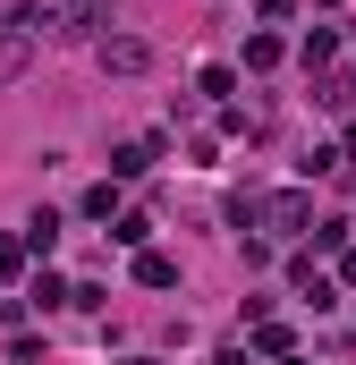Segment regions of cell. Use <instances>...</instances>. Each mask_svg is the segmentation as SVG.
<instances>
[{
    "label": "cell",
    "mask_w": 356,
    "mask_h": 365,
    "mask_svg": "<svg viewBox=\"0 0 356 365\" xmlns=\"http://www.w3.org/2000/svg\"><path fill=\"white\" fill-rule=\"evenodd\" d=\"M255 221H263L271 238H305V230H314V195H305V187H280V195L255 204Z\"/></svg>",
    "instance_id": "obj_1"
},
{
    "label": "cell",
    "mask_w": 356,
    "mask_h": 365,
    "mask_svg": "<svg viewBox=\"0 0 356 365\" xmlns=\"http://www.w3.org/2000/svg\"><path fill=\"white\" fill-rule=\"evenodd\" d=\"M93 60H102L110 77H145V60H153V51H145L136 34H102V43H93Z\"/></svg>",
    "instance_id": "obj_2"
},
{
    "label": "cell",
    "mask_w": 356,
    "mask_h": 365,
    "mask_svg": "<svg viewBox=\"0 0 356 365\" xmlns=\"http://www.w3.org/2000/svg\"><path fill=\"white\" fill-rule=\"evenodd\" d=\"M153 162H162V136H136V145H119V153H110V179H145Z\"/></svg>",
    "instance_id": "obj_3"
},
{
    "label": "cell",
    "mask_w": 356,
    "mask_h": 365,
    "mask_svg": "<svg viewBox=\"0 0 356 365\" xmlns=\"http://www.w3.org/2000/svg\"><path fill=\"white\" fill-rule=\"evenodd\" d=\"M17 238H26V255H51V247H60V212L43 204V212H34V221L17 230Z\"/></svg>",
    "instance_id": "obj_4"
},
{
    "label": "cell",
    "mask_w": 356,
    "mask_h": 365,
    "mask_svg": "<svg viewBox=\"0 0 356 365\" xmlns=\"http://www.w3.org/2000/svg\"><path fill=\"white\" fill-rule=\"evenodd\" d=\"M136 280H145V289H178V264L162 247H145V255H136Z\"/></svg>",
    "instance_id": "obj_5"
},
{
    "label": "cell",
    "mask_w": 356,
    "mask_h": 365,
    "mask_svg": "<svg viewBox=\"0 0 356 365\" xmlns=\"http://www.w3.org/2000/svg\"><path fill=\"white\" fill-rule=\"evenodd\" d=\"M85 221H119V179H102V187H85V204H77Z\"/></svg>",
    "instance_id": "obj_6"
},
{
    "label": "cell",
    "mask_w": 356,
    "mask_h": 365,
    "mask_svg": "<svg viewBox=\"0 0 356 365\" xmlns=\"http://www.w3.org/2000/svg\"><path fill=\"white\" fill-rule=\"evenodd\" d=\"M280 60H288V43H280V34H255V43H246V68H255V77L280 68Z\"/></svg>",
    "instance_id": "obj_7"
},
{
    "label": "cell",
    "mask_w": 356,
    "mask_h": 365,
    "mask_svg": "<svg viewBox=\"0 0 356 365\" xmlns=\"http://www.w3.org/2000/svg\"><path fill=\"white\" fill-rule=\"evenodd\" d=\"M314 102H323V110H356V77H323Z\"/></svg>",
    "instance_id": "obj_8"
},
{
    "label": "cell",
    "mask_w": 356,
    "mask_h": 365,
    "mask_svg": "<svg viewBox=\"0 0 356 365\" xmlns=\"http://www.w3.org/2000/svg\"><path fill=\"white\" fill-rule=\"evenodd\" d=\"M110 238H119V247H136V255H145V238H153V221H145V212H119V221H110Z\"/></svg>",
    "instance_id": "obj_9"
},
{
    "label": "cell",
    "mask_w": 356,
    "mask_h": 365,
    "mask_svg": "<svg viewBox=\"0 0 356 365\" xmlns=\"http://www.w3.org/2000/svg\"><path fill=\"white\" fill-rule=\"evenodd\" d=\"M26 43H34V34H17V26H0V77H17V68H26Z\"/></svg>",
    "instance_id": "obj_10"
},
{
    "label": "cell",
    "mask_w": 356,
    "mask_h": 365,
    "mask_svg": "<svg viewBox=\"0 0 356 365\" xmlns=\"http://www.w3.org/2000/svg\"><path fill=\"white\" fill-rule=\"evenodd\" d=\"M68 297H77V289H68V280H51V272L26 289V306H43V314H51V306H68Z\"/></svg>",
    "instance_id": "obj_11"
},
{
    "label": "cell",
    "mask_w": 356,
    "mask_h": 365,
    "mask_svg": "<svg viewBox=\"0 0 356 365\" xmlns=\"http://www.w3.org/2000/svg\"><path fill=\"white\" fill-rule=\"evenodd\" d=\"M331 51H340V34H331V26H314V34H305V68H323Z\"/></svg>",
    "instance_id": "obj_12"
},
{
    "label": "cell",
    "mask_w": 356,
    "mask_h": 365,
    "mask_svg": "<svg viewBox=\"0 0 356 365\" xmlns=\"http://www.w3.org/2000/svg\"><path fill=\"white\" fill-rule=\"evenodd\" d=\"M195 86H204V93H212V102H221V93H238V68H221V60H212V68H204Z\"/></svg>",
    "instance_id": "obj_13"
},
{
    "label": "cell",
    "mask_w": 356,
    "mask_h": 365,
    "mask_svg": "<svg viewBox=\"0 0 356 365\" xmlns=\"http://www.w3.org/2000/svg\"><path fill=\"white\" fill-rule=\"evenodd\" d=\"M26 272V238H0V280H17Z\"/></svg>",
    "instance_id": "obj_14"
},
{
    "label": "cell",
    "mask_w": 356,
    "mask_h": 365,
    "mask_svg": "<svg viewBox=\"0 0 356 365\" xmlns=\"http://www.w3.org/2000/svg\"><path fill=\"white\" fill-rule=\"evenodd\" d=\"M340 280H348V289H356V255H340Z\"/></svg>",
    "instance_id": "obj_15"
},
{
    "label": "cell",
    "mask_w": 356,
    "mask_h": 365,
    "mask_svg": "<svg viewBox=\"0 0 356 365\" xmlns=\"http://www.w3.org/2000/svg\"><path fill=\"white\" fill-rule=\"evenodd\" d=\"M127 365H153V357H127Z\"/></svg>",
    "instance_id": "obj_16"
},
{
    "label": "cell",
    "mask_w": 356,
    "mask_h": 365,
    "mask_svg": "<svg viewBox=\"0 0 356 365\" xmlns=\"http://www.w3.org/2000/svg\"><path fill=\"white\" fill-rule=\"evenodd\" d=\"M271 365H297V357H271Z\"/></svg>",
    "instance_id": "obj_17"
},
{
    "label": "cell",
    "mask_w": 356,
    "mask_h": 365,
    "mask_svg": "<svg viewBox=\"0 0 356 365\" xmlns=\"http://www.w3.org/2000/svg\"><path fill=\"white\" fill-rule=\"evenodd\" d=\"M323 9H340V0H323Z\"/></svg>",
    "instance_id": "obj_18"
}]
</instances>
